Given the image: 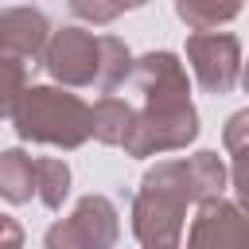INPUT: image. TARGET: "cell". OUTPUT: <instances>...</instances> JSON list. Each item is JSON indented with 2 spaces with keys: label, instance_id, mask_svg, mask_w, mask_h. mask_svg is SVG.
<instances>
[{
  "label": "cell",
  "instance_id": "6da1fadb",
  "mask_svg": "<svg viewBox=\"0 0 249 249\" xmlns=\"http://www.w3.org/2000/svg\"><path fill=\"white\" fill-rule=\"evenodd\" d=\"M226 171L214 152H198L191 160H167L144 175V187L132 206V230L144 245H179L183 210L195 198H218Z\"/></svg>",
  "mask_w": 249,
  "mask_h": 249
},
{
  "label": "cell",
  "instance_id": "7a4b0ae2",
  "mask_svg": "<svg viewBox=\"0 0 249 249\" xmlns=\"http://www.w3.org/2000/svg\"><path fill=\"white\" fill-rule=\"evenodd\" d=\"M136 86L144 89V113L132 117L124 132V148L132 156H152V152H171L195 140L198 117L187 101V74L175 54L156 51L144 54L136 66Z\"/></svg>",
  "mask_w": 249,
  "mask_h": 249
},
{
  "label": "cell",
  "instance_id": "3957f363",
  "mask_svg": "<svg viewBox=\"0 0 249 249\" xmlns=\"http://www.w3.org/2000/svg\"><path fill=\"white\" fill-rule=\"evenodd\" d=\"M16 132L23 140L39 144H58V148H78L89 136V109L62 89L35 86L23 93L16 109Z\"/></svg>",
  "mask_w": 249,
  "mask_h": 249
},
{
  "label": "cell",
  "instance_id": "277c9868",
  "mask_svg": "<svg viewBox=\"0 0 249 249\" xmlns=\"http://www.w3.org/2000/svg\"><path fill=\"white\" fill-rule=\"evenodd\" d=\"M117 241V210L101 195H86L78 210L47 230V249H109Z\"/></svg>",
  "mask_w": 249,
  "mask_h": 249
},
{
  "label": "cell",
  "instance_id": "5b68a950",
  "mask_svg": "<svg viewBox=\"0 0 249 249\" xmlns=\"http://www.w3.org/2000/svg\"><path fill=\"white\" fill-rule=\"evenodd\" d=\"M47 70L66 86H89L101 74V39L82 27H62L47 47Z\"/></svg>",
  "mask_w": 249,
  "mask_h": 249
},
{
  "label": "cell",
  "instance_id": "8992f818",
  "mask_svg": "<svg viewBox=\"0 0 249 249\" xmlns=\"http://www.w3.org/2000/svg\"><path fill=\"white\" fill-rule=\"evenodd\" d=\"M187 58L195 78L210 93H230L237 82V39L226 31H195L187 39Z\"/></svg>",
  "mask_w": 249,
  "mask_h": 249
},
{
  "label": "cell",
  "instance_id": "52a82bcc",
  "mask_svg": "<svg viewBox=\"0 0 249 249\" xmlns=\"http://www.w3.org/2000/svg\"><path fill=\"white\" fill-rule=\"evenodd\" d=\"M245 241H249V218L222 198H206L191 226L187 249H241Z\"/></svg>",
  "mask_w": 249,
  "mask_h": 249
},
{
  "label": "cell",
  "instance_id": "ba28073f",
  "mask_svg": "<svg viewBox=\"0 0 249 249\" xmlns=\"http://www.w3.org/2000/svg\"><path fill=\"white\" fill-rule=\"evenodd\" d=\"M47 43V19L31 8H12L0 16V54L31 58Z\"/></svg>",
  "mask_w": 249,
  "mask_h": 249
},
{
  "label": "cell",
  "instance_id": "9c48e42d",
  "mask_svg": "<svg viewBox=\"0 0 249 249\" xmlns=\"http://www.w3.org/2000/svg\"><path fill=\"white\" fill-rule=\"evenodd\" d=\"M35 195V160L19 148L0 152V198L27 202Z\"/></svg>",
  "mask_w": 249,
  "mask_h": 249
},
{
  "label": "cell",
  "instance_id": "30bf717a",
  "mask_svg": "<svg viewBox=\"0 0 249 249\" xmlns=\"http://www.w3.org/2000/svg\"><path fill=\"white\" fill-rule=\"evenodd\" d=\"M132 124V113L124 101L117 97H101L93 109H89V132L101 140V144H124V132Z\"/></svg>",
  "mask_w": 249,
  "mask_h": 249
},
{
  "label": "cell",
  "instance_id": "8fae6325",
  "mask_svg": "<svg viewBox=\"0 0 249 249\" xmlns=\"http://www.w3.org/2000/svg\"><path fill=\"white\" fill-rule=\"evenodd\" d=\"M175 12L195 31H206L214 23H226L241 12V0H175Z\"/></svg>",
  "mask_w": 249,
  "mask_h": 249
},
{
  "label": "cell",
  "instance_id": "7c38bea8",
  "mask_svg": "<svg viewBox=\"0 0 249 249\" xmlns=\"http://www.w3.org/2000/svg\"><path fill=\"white\" fill-rule=\"evenodd\" d=\"M35 191L51 210H58L66 191H70V167L62 160H54V156H39L35 160Z\"/></svg>",
  "mask_w": 249,
  "mask_h": 249
},
{
  "label": "cell",
  "instance_id": "4fadbf2b",
  "mask_svg": "<svg viewBox=\"0 0 249 249\" xmlns=\"http://www.w3.org/2000/svg\"><path fill=\"white\" fill-rule=\"evenodd\" d=\"M23 93V62L16 54H0V117H16Z\"/></svg>",
  "mask_w": 249,
  "mask_h": 249
},
{
  "label": "cell",
  "instance_id": "5bb4252c",
  "mask_svg": "<svg viewBox=\"0 0 249 249\" xmlns=\"http://www.w3.org/2000/svg\"><path fill=\"white\" fill-rule=\"evenodd\" d=\"M124 74H128V47L117 35H101V74H97V86L113 89V86L124 82Z\"/></svg>",
  "mask_w": 249,
  "mask_h": 249
},
{
  "label": "cell",
  "instance_id": "9a60e30c",
  "mask_svg": "<svg viewBox=\"0 0 249 249\" xmlns=\"http://www.w3.org/2000/svg\"><path fill=\"white\" fill-rule=\"evenodd\" d=\"M70 8H74V16H82V19L109 23V19H117V16L128 8V0H70Z\"/></svg>",
  "mask_w": 249,
  "mask_h": 249
},
{
  "label": "cell",
  "instance_id": "2e32d148",
  "mask_svg": "<svg viewBox=\"0 0 249 249\" xmlns=\"http://www.w3.org/2000/svg\"><path fill=\"white\" fill-rule=\"evenodd\" d=\"M245 144H249V113H233L230 124H226V148L237 152V148H245Z\"/></svg>",
  "mask_w": 249,
  "mask_h": 249
},
{
  "label": "cell",
  "instance_id": "e0dca14e",
  "mask_svg": "<svg viewBox=\"0 0 249 249\" xmlns=\"http://www.w3.org/2000/svg\"><path fill=\"white\" fill-rule=\"evenodd\" d=\"M233 187H237V198L249 206V144L237 148V156H233Z\"/></svg>",
  "mask_w": 249,
  "mask_h": 249
},
{
  "label": "cell",
  "instance_id": "ac0fdd59",
  "mask_svg": "<svg viewBox=\"0 0 249 249\" xmlns=\"http://www.w3.org/2000/svg\"><path fill=\"white\" fill-rule=\"evenodd\" d=\"M19 241H23L19 226H16L8 214H0V249H19Z\"/></svg>",
  "mask_w": 249,
  "mask_h": 249
},
{
  "label": "cell",
  "instance_id": "d6986e66",
  "mask_svg": "<svg viewBox=\"0 0 249 249\" xmlns=\"http://www.w3.org/2000/svg\"><path fill=\"white\" fill-rule=\"evenodd\" d=\"M140 4H148V0H128V8H140Z\"/></svg>",
  "mask_w": 249,
  "mask_h": 249
},
{
  "label": "cell",
  "instance_id": "ffe728a7",
  "mask_svg": "<svg viewBox=\"0 0 249 249\" xmlns=\"http://www.w3.org/2000/svg\"><path fill=\"white\" fill-rule=\"evenodd\" d=\"M148 249H175V245H148Z\"/></svg>",
  "mask_w": 249,
  "mask_h": 249
},
{
  "label": "cell",
  "instance_id": "44dd1931",
  "mask_svg": "<svg viewBox=\"0 0 249 249\" xmlns=\"http://www.w3.org/2000/svg\"><path fill=\"white\" fill-rule=\"evenodd\" d=\"M241 82H245V89H249V66H245V78H241Z\"/></svg>",
  "mask_w": 249,
  "mask_h": 249
},
{
  "label": "cell",
  "instance_id": "7402d4cb",
  "mask_svg": "<svg viewBox=\"0 0 249 249\" xmlns=\"http://www.w3.org/2000/svg\"><path fill=\"white\" fill-rule=\"evenodd\" d=\"M241 249H249V241H245V245H241Z\"/></svg>",
  "mask_w": 249,
  "mask_h": 249
}]
</instances>
